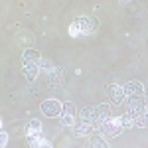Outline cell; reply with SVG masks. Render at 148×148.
Returning a JSON list of instances; mask_svg holds the SVG:
<instances>
[{"instance_id":"6","label":"cell","mask_w":148,"mask_h":148,"mask_svg":"<svg viewBox=\"0 0 148 148\" xmlns=\"http://www.w3.org/2000/svg\"><path fill=\"white\" fill-rule=\"evenodd\" d=\"M103 132H105V136H109V138H113V136H119L121 132H123V125H121V119H109L105 125H103L101 128Z\"/></svg>"},{"instance_id":"2","label":"cell","mask_w":148,"mask_h":148,"mask_svg":"<svg viewBox=\"0 0 148 148\" xmlns=\"http://www.w3.org/2000/svg\"><path fill=\"white\" fill-rule=\"evenodd\" d=\"M40 109H42V113L46 114V116H59L63 105L57 101V99H46V101H42Z\"/></svg>"},{"instance_id":"14","label":"cell","mask_w":148,"mask_h":148,"mask_svg":"<svg viewBox=\"0 0 148 148\" xmlns=\"http://www.w3.org/2000/svg\"><path fill=\"white\" fill-rule=\"evenodd\" d=\"M40 130H42V123L38 119H32L28 123V126H26V134H42Z\"/></svg>"},{"instance_id":"1","label":"cell","mask_w":148,"mask_h":148,"mask_svg":"<svg viewBox=\"0 0 148 148\" xmlns=\"http://www.w3.org/2000/svg\"><path fill=\"white\" fill-rule=\"evenodd\" d=\"M75 24H77V28H79V34H91V32H95L97 30V26H99V20L95 18V16H79L77 20H75Z\"/></svg>"},{"instance_id":"7","label":"cell","mask_w":148,"mask_h":148,"mask_svg":"<svg viewBox=\"0 0 148 148\" xmlns=\"http://www.w3.org/2000/svg\"><path fill=\"white\" fill-rule=\"evenodd\" d=\"M126 97H144V85L140 81H128L125 85Z\"/></svg>"},{"instance_id":"19","label":"cell","mask_w":148,"mask_h":148,"mask_svg":"<svg viewBox=\"0 0 148 148\" xmlns=\"http://www.w3.org/2000/svg\"><path fill=\"white\" fill-rule=\"evenodd\" d=\"M40 69L51 71V69H53V65H51V61H47V59H42V61H40Z\"/></svg>"},{"instance_id":"22","label":"cell","mask_w":148,"mask_h":148,"mask_svg":"<svg viewBox=\"0 0 148 148\" xmlns=\"http://www.w3.org/2000/svg\"><path fill=\"white\" fill-rule=\"evenodd\" d=\"M38 148H51V144H49L47 140H42V144H40Z\"/></svg>"},{"instance_id":"8","label":"cell","mask_w":148,"mask_h":148,"mask_svg":"<svg viewBox=\"0 0 148 148\" xmlns=\"http://www.w3.org/2000/svg\"><path fill=\"white\" fill-rule=\"evenodd\" d=\"M107 95H109V99L114 103V105H119V103L125 101V87H121V85H109L107 87Z\"/></svg>"},{"instance_id":"21","label":"cell","mask_w":148,"mask_h":148,"mask_svg":"<svg viewBox=\"0 0 148 148\" xmlns=\"http://www.w3.org/2000/svg\"><path fill=\"white\" fill-rule=\"evenodd\" d=\"M6 142H8V136H6V132L2 130V132H0V148H6Z\"/></svg>"},{"instance_id":"4","label":"cell","mask_w":148,"mask_h":148,"mask_svg":"<svg viewBox=\"0 0 148 148\" xmlns=\"http://www.w3.org/2000/svg\"><path fill=\"white\" fill-rule=\"evenodd\" d=\"M79 123H87V125H93L95 128H101L95 107H83V109H81L79 111Z\"/></svg>"},{"instance_id":"10","label":"cell","mask_w":148,"mask_h":148,"mask_svg":"<svg viewBox=\"0 0 148 148\" xmlns=\"http://www.w3.org/2000/svg\"><path fill=\"white\" fill-rule=\"evenodd\" d=\"M47 79H49V85L51 87H59L61 81H63V67H53L47 73Z\"/></svg>"},{"instance_id":"18","label":"cell","mask_w":148,"mask_h":148,"mask_svg":"<svg viewBox=\"0 0 148 148\" xmlns=\"http://www.w3.org/2000/svg\"><path fill=\"white\" fill-rule=\"evenodd\" d=\"M119 119H121L123 130H126V128H130V126L134 125V116H132V114H128V113H125L123 116H119Z\"/></svg>"},{"instance_id":"16","label":"cell","mask_w":148,"mask_h":148,"mask_svg":"<svg viewBox=\"0 0 148 148\" xmlns=\"http://www.w3.org/2000/svg\"><path fill=\"white\" fill-rule=\"evenodd\" d=\"M26 142L28 148H38L42 144V134H26Z\"/></svg>"},{"instance_id":"17","label":"cell","mask_w":148,"mask_h":148,"mask_svg":"<svg viewBox=\"0 0 148 148\" xmlns=\"http://www.w3.org/2000/svg\"><path fill=\"white\" fill-rule=\"evenodd\" d=\"M134 126H140V128L148 126V107L144 109V113H142V114H138L136 119H134Z\"/></svg>"},{"instance_id":"15","label":"cell","mask_w":148,"mask_h":148,"mask_svg":"<svg viewBox=\"0 0 148 148\" xmlns=\"http://www.w3.org/2000/svg\"><path fill=\"white\" fill-rule=\"evenodd\" d=\"M87 148H109V144H107L105 138H101V136H91Z\"/></svg>"},{"instance_id":"5","label":"cell","mask_w":148,"mask_h":148,"mask_svg":"<svg viewBox=\"0 0 148 148\" xmlns=\"http://www.w3.org/2000/svg\"><path fill=\"white\" fill-rule=\"evenodd\" d=\"M146 105H144V97H128V105H126V113L132 114L136 119L138 114L144 113Z\"/></svg>"},{"instance_id":"11","label":"cell","mask_w":148,"mask_h":148,"mask_svg":"<svg viewBox=\"0 0 148 148\" xmlns=\"http://www.w3.org/2000/svg\"><path fill=\"white\" fill-rule=\"evenodd\" d=\"M95 111H97V116H99V125H103L111 119V109H109V105H99V107H95Z\"/></svg>"},{"instance_id":"13","label":"cell","mask_w":148,"mask_h":148,"mask_svg":"<svg viewBox=\"0 0 148 148\" xmlns=\"http://www.w3.org/2000/svg\"><path fill=\"white\" fill-rule=\"evenodd\" d=\"M93 128H95L93 125H87V123H79V125L73 128V134H75V136H87L89 132H93Z\"/></svg>"},{"instance_id":"12","label":"cell","mask_w":148,"mask_h":148,"mask_svg":"<svg viewBox=\"0 0 148 148\" xmlns=\"http://www.w3.org/2000/svg\"><path fill=\"white\" fill-rule=\"evenodd\" d=\"M22 61L24 63H40L42 57H40V53H38L36 49H26L22 53Z\"/></svg>"},{"instance_id":"20","label":"cell","mask_w":148,"mask_h":148,"mask_svg":"<svg viewBox=\"0 0 148 148\" xmlns=\"http://www.w3.org/2000/svg\"><path fill=\"white\" fill-rule=\"evenodd\" d=\"M69 36H73V38L81 36V34H79V28H77V24H75V22L71 24V28H69Z\"/></svg>"},{"instance_id":"3","label":"cell","mask_w":148,"mask_h":148,"mask_svg":"<svg viewBox=\"0 0 148 148\" xmlns=\"http://www.w3.org/2000/svg\"><path fill=\"white\" fill-rule=\"evenodd\" d=\"M75 116H77V107L73 103H65L63 109H61V114H59V123L63 126H71Z\"/></svg>"},{"instance_id":"9","label":"cell","mask_w":148,"mask_h":148,"mask_svg":"<svg viewBox=\"0 0 148 148\" xmlns=\"http://www.w3.org/2000/svg\"><path fill=\"white\" fill-rule=\"evenodd\" d=\"M22 73H24V77L30 81V83L36 81L38 79V73H40V63H24Z\"/></svg>"}]
</instances>
